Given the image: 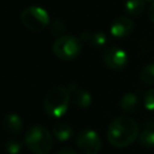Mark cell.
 I'll return each mask as SVG.
<instances>
[{"label": "cell", "instance_id": "1", "mask_svg": "<svg viewBox=\"0 0 154 154\" xmlns=\"http://www.w3.org/2000/svg\"><path fill=\"white\" fill-rule=\"evenodd\" d=\"M138 135V124L128 116L114 118L107 128V140L116 148H125L132 144Z\"/></svg>", "mask_w": 154, "mask_h": 154}, {"label": "cell", "instance_id": "2", "mask_svg": "<svg viewBox=\"0 0 154 154\" xmlns=\"http://www.w3.org/2000/svg\"><path fill=\"white\" fill-rule=\"evenodd\" d=\"M71 94L67 87H54L45 96L43 108L45 112L52 118H61L69 109Z\"/></svg>", "mask_w": 154, "mask_h": 154}, {"label": "cell", "instance_id": "3", "mask_svg": "<svg viewBox=\"0 0 154 154\" xmlns=\"http://www.w3.org/2000/svg\"><path fill=\"white\" fill-rule=\"evenodd\" d=\"M24 143L32 154H48L53 147V136L47 128L32 125L25 132Z\"/></svg>", "mask_w": 154, "mask_h": 154}, {"label": "cell", "instance_id": "4", "mask_svg": "<svg viewBox=\"0 0 154 154\" xmlns=\"http://www.w3.org/2000/svg\"><path fill=\"white\" fill-rule=\"evenodd\" d=\"M52 51L60 60H73L82 52V41L73 35H61L53 42Z\"/></svg>", "mask_w": 154, "mask_h": 154}, {"label": "cell", "instance_id": "5", "mask_svg": "<svg viewBox=\"0 0 154 154\" xmlns=\"http://www.w3.org/2000/svg\"><path fill=\"white\" fill-rule=\"evenodd\" d=\"M20 22L22 24L32 32H38L46 29L49 23V14L48 11L41 6L31 5L25 7L20 13Z\"/></svg>", "mask_w": 154, "mask_h": 154}, {"label": "cell", "instance_id": "6", "mask_svg": "<svg viewBox=\"0 0 154 154\" xmlns=\"http://www.w3.org/2000/svg\"><path fill=\"white\" fill-rule=\"evenodd\" d=\"M76 144L83 154H99L102 147L101 138L93 129H82L76 135Z\"/></svg>", "mask_w": 154, "mask_h": 154}, {"label": "cell", "instance_id": "7", "mask_svg": "<svg viewBox=\"0 0 154 154\" xmlns=\"http://www.w3.org/2000/svg\"><path fill=\"white\" fill-rule=\"evenodd\" d=\"M102 61L111 70H122L128 65L129 57L123 48L112 46L102 53Z\"/></svg>", "mask_w": 154, "mask_h": 154}, {"label": "cell", "instance_id": "8", "mask_svg": "<svg viewBox=\"0 0 154 154\" xmlns=\"http://www.w3.org/2000/svg\"><path fill=\"white\" fill-rule=\"evenodd\" d=\"M135 30V23L134 20L128 16H119L111 23L109 32L112 36L123 38L126 36H130Z\"/></svg>", "mask_w": 154, "mask_h": 154}, {"label": "cell", "instance_id": "9", "mask_svg": "<svg viewBox=\"0 0 154 154\" xmlns=\"http://www.w3.org/2000/svg\"><path fill=\"white\" fill-rule=\"evenodd\" d=\"M67 89L71 94V100L78 108H87L91 105V95L88 90L79 88L76 83L71 82L67 84Z\"/></svg>", "mask_w": 154, "mask_h": 154}, {"label": "cell", "instance_id": "10", "mask_svg": "<svg viewBox=\"0 0 154 154\" xmlns=\"http://www.w3.org/2000/svg\"><path fill=\"white\" fill-rule=\"evenodd\" d=\"M1 124H2L4 130L11 135H19L24 129L22 118L16 113H7L2 118Z\"/></svg>", "mask_w": 154, "mask_h": 154}, {"label": "cell", "instance_id": "11", "mask_svg": "<svg viewBox=\"0 0 154 154\" xmlns=\"http://www.w3.org/2000/svg\"><path fill=\"white\" fill-rule=\"evenodd\" d=\"M81 41L84 42V43H89L90 46H94V47H101L103 45H106L107 42V35L102 31H95V32H91V31H83L79 36Z\"/></svg>", "mask_w": 154, "mask_h": 154}, {"label": "cell", "instance_id": "12", "mask_svg": "<svg viewBox=\"0 0 154 154\" xmlns=\"http://www.w3.org/2000/svg\"><path fill=\"white\" fill-rule=\"evenodd\" d=\"M52 131H53L54 138H57L60 142L69 141L73 136V129L71 128V125H69L65 122H59V123L54 124Z\"/></svg>", "mask_w": 154, "mask_h": 154}, {"label": "cell", "instance_id": "13", "mask_svg": "<svg viewBox=\"0 0 154 154\" xmlns=\"http://www.w3.org/2000/svg\"><path fill=\"white\" fill-rule=\"evenodd\" d=\"M138 96L135 93H126L120 99V107L125 112H135L138 107Z\"/></svg>", "mask_w": 154, "mask_h": 154}, {"label": "cell", "instance_id": "14", "mask_svg": "<svg viewBox=\"0 0 154 154\" xmlns=\"http://www.w3.org/2000/svg\"><path fill=\"white\" fill-rule=\"evenodd\" d=\"M146 8V0H128L124 5L126 14L132 17H138L143 13Z\"/></svg>", "mask_w": 154, "mask_h": 154}, {"label": "cell", "instance_id": "15", "mask_svg": "<svg viewBox=\"0 0 154 154\" xmlns=\"http://www.w3.org/2000/svg\"><path fill=\"white\" fill-rule=\"evenodd\" d=\"M138 142L143 148H154V128H144L138 135Z\"/></svg>", "mask_w": 154, "mask_h": 154}, {"label": "cell", "instance_id": "16", "mask_svg": "<svg viewBox=\"0 0 154 154\" xmlns=\"http://www.w3.org/2000/svg\"><path fill=\"white\" fill-rule=\"evenodd\" d=\"M140 81L144 85H154V63L147 64L141 70Z\"/></svg>", "mask_w": 154, "mask_h": 154}, {"label": "cell", "instance_id": "17", "mask_svg": "<svg viewBox=\"0 0 154 154\" xmlns=\"http://www.w3.org/2000/svg\"><path fill=\"white\" fill-rule=\"evenodd\" d=\"M23 143L17 138H11L5 143V150L7 154H19L22 152Z\"/></svg>", "mask_w": 154, "mask_h": 154}, {"label": "cell", "instance_id": "18", "mask_svg": "<svg viewBox=\"0 0 154 154\" xmlns=\"http://www.w3.org/2000/svg\"><path fill=\"white\" fill-rule=\"evenodd\" d=\"M143 102H144V107L148 111L154 112V88L146 91L144 97H143Z\"/></svg>", "mask_w": 154, "mask_h": 154}, {"label": "cell", "instance_id": "19", "mask_svg": "<svg viewBox=\"0 0 154 154\" xmlns=\"http://www.w3.org/2000/svg\"><path fill=\"white\" fill-rule=\"evenodd\" d=\"M49 28H51V31H52L54 35H59V36H61V34L65 31V24H64V22L60 20V19L54 20V22L49 25Z\"/></svg>", "mask_w": 154, "mask_h": 154}, {"label": "cell", "instance_id": "20", "mask_svg": "<svg viewBox=\"0 0 154 154\" xmlns=\"http://www.w3.org/2000/svg\"><path fill=\"white\" fill-rule=\"evenodd\" d=\"M55 154H77V152L72 148H63L59 152H57Z\"/></svg>", "mask_w": 154, "mask_h": 154}, {"label": "cell", "instance_id": "21", "mask_svg": "<svg viewBox=\"0 0 154 154\" xmlns=\"http://www.w3.org/2000/svg\"><path fill=\"white\" fill-rule=\"evenodd\" d=\"M148 17H149V19L152 20V23L154 24V2H152L150 6H149V10H148Z\"/></svg>", "mask_w": 154, "mask_h": 154}, {"label": "cell", "instance_id": "22", "mask_svg": "<svg viewBox=\"0 0 154 154\" xmlns=\"http://www.w3.org/2000/svg\"><path fill=\"white\" fill-rule=\"evenodd\" d=\"M146 1H150V2H154V0H146Z\"/></svg>", "mask_w": 154, "mask_h": 154}]
</instances>
